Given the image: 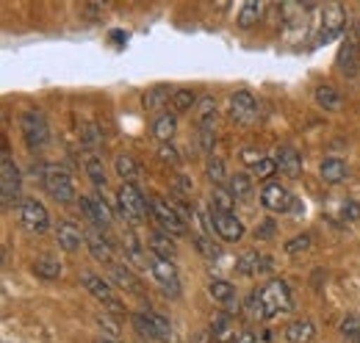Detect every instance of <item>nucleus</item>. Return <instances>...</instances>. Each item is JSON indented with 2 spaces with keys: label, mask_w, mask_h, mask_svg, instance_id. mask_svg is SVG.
<instances>
[{
  "label": "nucleus",
  "mask_w": 360,
  "mask_h": 343,
  "mask_svg": "<svg viewBox=\"0 0 360 343\" xmlns=\"http://www.w3.org/2000/svg\"><path fill=\"white\" fill-rule=\"evenodd\" d=\"M244 307L252 318H274L280 313L294 310V299H291V291L283 280H269L266 285H261L258 291H252L247 297Z\"/></svg>",
  "instance_id": "obj_1"
},
{
  "label": "nucleus",
  "mask_w": 360,
  "mask_h": 343,
  "mask_svg": "<svg viewBox=\"0 0 360 343\" xmlns=\"http://www.w3.org/2000/svg\"><path fill=\"white\" fill-rule=\"evenodd\" d=\"M147 211H150V202L144 200V194L131 183H122V188L117 191V216L125 224L136 227L147 219Z\"/></svg>",
  "instance_id": "obj_2"
},
{
  "label": "nucleus",
  "mask_w": 360,
  "mask_h": 343,
  "mask_svg": "<svg viewBox=\"0 0 360 343\" xmlns=\"http://www.w3.org/2000/svg\"><path fill=\"white\" fill-rule=\"evenodd\" d=\"M20 133H22V141L31 153L42 150L50 141V125H47L45 114L37 111V108H25L20 114Z\"/></svg>",
  "instance_id": "obj_3"
},
{
  "label": "nucleus",
  "mask_w": 360,
  "mask_h": 343,
  "mask_svg": "<svg viewBox=\"0 0 360 343\" xmlns=\"http://www.w3.org/2000/svg\"><path fill=\"white\" fill-rule=\"evenodd\" d=\"M42 186H45V191L56 202H72V200L78 197L70 172L64 169V167H58V164L42 167Z\"/></svg>",
  "instance_id": "obj_4"
},
{
  "label": "nucleus",
  "mask_w": 360,
  "mask_h": 343,
  "mask_svg": "<svg viewBox=\"0 0 360 343\" xmlns=\"http://www.w3.org/2000/svg\"><path fill=\"white\" fill-rule=\"evenodd\" d=\"M17 219L31 235H45L50 230V214L37 197H22L17 205Z\"/></svg>",
  "instance_id": "obj_5"
},
{
  "label": "nucleus",
  "mask_w": 360,
  "mask_h": 343,
  "mask_svg": "<svg viewBox=\"0 0 360 343\" xmlns=\"http://www.w3.org/2000/svg\"><path fill=\"white\" fill-rule=\"evenodd\" d=\"M81 285H84V288H86L91 297L100 302L108 313H114V316H122V313H125V307H122L120 297L111 291V285H108L103 277H97V274H91V271H84V274H81Z\"/></svg>",
  "instance_id": "obj_6"
},
{
  "label": "nucleus",
  "mask_w": 360,
  "mask_h": 343,
  "mask_svg": "<svg viewBox=\"0 0 360 343\" xmlns=\"http://www.w3.org/2000/svg\"><path fill=\"white\" fill-rule=\"evenodd\" d=\"M347 28V11L341 3H327L321 8V22H319V34H316V42H333L335 37H341V31Z\"/></svg>",
  "instance_id": "obj_7"
},
{
  "label": "nucleus",
  "mask_w": 360,
  "mask_h": 343,
  "mask_svg": "<svg viewBox=\"0 0 360 343\" xmlns=\"http://www.w3.org/2000/svg\"><path fill=\"white\" fill-rule=\"evenodd\" d=\"M150 214H153V219L164 227V233H169V235H186V233H188V219H183L178 208L169 205L167 200H158V197H155V200L150 202Z\"/></svg>",
  "instance_id": "obj_8"
},
{
  "label": "nucleus",
  "mask_w": 360,
  "mask_h": 343,
  "mask_svg": "<svg viewBox=\"0 0 360 343\" xmlns=\"http://www.w3.org/2000/svg\"><path fill=\"white\" fill-rule=\"evenodd\" d=\"M150 277L161 285L167 297H180V274L172 260L158 255H150Z\"/></svg>",
  "instance_id": "obj_9"
},
{
  "label": "nucleus",
  "mask_w": 360,
  "mask_h": 343,
  "mask_svg": "<svg viewBox=\"0 0 360 343\" xmlns=\"http://www.w3.org/2000/svg\"><path fill=\"white\" fill-rule=\"evenodd\" d=\"M20 180H22L20 167L3 150V155H0V200H3V205H11L14 202V197L20 194Z\"/></svg>",
  "instance_id": "obj_10"
},
{
  "label": "nucleus",
  "mask_w": 360,
  "mask_h": 343,
  "mask_svg": "<svg viewBox=\"0 0 360 343\" xmlns=\"http://www.w3.org/2000/svg\"><path fill=\"white\" fill-rule=\"evenodd\" d=\"M230 119L238 122V125H244V128L255 125V119H258V100L250 91H244V89L236 91L230 97Z\"/></svg>",
  "instance_id": "obj_11"
},
{
  "label": "nucleus",
  "mask_w": 360,
  "mask_h": 343,
  "mask_svg": "<svg viewBox=\"0 0 360 343\" xmlns=\"http://www.w3.org/2000/svg\"><path fill=\"white\" fill-rule=\"evenodd\" d=\"M258 197H261V205H264L269 214H288L291 205H294L291 191H288L285 186H280V183H266Z\"/></svg>",
  "instance_id": "obj_12"
},
{
  "label": "nucleus",
  "mask_w": 360,
  "mask_h": 343,
  "mask_svg": "<svg viewBox=\"0 0 360 343\" xmlns=\"http://www.w3.org/2000/svg\"><path fill=\"white\" fill-rule=\"evenodd\" d=\"M211 224H214V233L219 235V241H241L244 238V224L236 214H225V211H211Z\"/></svg>",
  "instance_id": "obj_13"
},
{
  "label": "nucleus",
  "mask_w": 360,
  "mask_h": 343,
  "mask_svg": "<svg viewBox=\"0 0 360 343\" xmlns=\"http://www.w3.org/2000/svg\"><path fill=\"white\" fill-rule=\"evenodd\" d=\"M78 205H81V214L89 219L94 227H108L111 224V208L103 197L97 194H81L78 197Z\"/></svg>",
  "instance_id": "obj_14"
},
{
  "label": "nucleus",
  "mask_w": 360,
  "mask_h": 343,
  "mask_svg": "<svg viewBox=\"0 0 360 343\" xmlns=\"http://www.w3.org/2000/svg\"><path fill=\"white\" fill-rule=\"evenodd\" d=\"M335 64H338V72L347 75V78H358L360 75V44L355 37H347V42H341Z\"/></svg>",
  "instance_id": "obj_15"
},
{
  "label": "nucleus",
  "mask_w": 360,
  "mask_h": 343,
  "mask_svg": "<svg viewBox=\"0 0 360 343\" xmlns=\"http://www.w3.org/2000/svg\"><path fill=\"white\" fill-rule=\"evenodd\" d=\"M56 241H58V247L64 250V252H78L84 244H86V233L75 224V221H70V219H61L58 221V227H56Z\"/></svg>",
  "instance_id": "obj_16"
},
{
  "label": "nucleus",
  "mask_w": 360,
  "mask_h": 343,
  "mask_svg": "<svg viewBox=\"0 0 360 343\" xmlns=\"http://www.w3.org/2000/svg\"><path fill=\"white\" fill-rule=\"evenodd\" d=\"M271 257L266 255H258L255 250L244 252V255L236 260V271L244 274V277H252V274H264V271H271Z\"/></svg>",
  "instance_id": "obj_17"
},
{
  "label": "nucleus",
  "mask_w": 360,
  "mask_h": 343,
  "mask_svg": "<svg viewBox=\"0 0 360 343\" xmlns=\"http://www.w3.org/2000/svg\"><path fill=\"white\" fill-rule=\"evenodd\" d=\"M274 161H277L280 174H285V177H300V174H302V158H300V153L291 150V147H280L277 155H274Z\"/></svg>",
  "instance_id": "obj_18"
},
{
  "label": "nucleus",
  "mask_w": 360,
  "mask_h": 343,
  "mask_svg": "<svg viewBox=\"0 0 360 343\" xmlns=\"http://www.w3.org/2000/svg\"><path fill=\"white\" fill-rule=\"evenodd\" d=\"M86 247H89V255L94 257L97 263L114 266V247H111V241H108L103 233H89V235H86Z\"/></svg>",
  "instance_id": "obj_19"
},
{
  "label": "nucleus",
  "mask_w": 360,
  "mask_h": 343,
  "mask_svg": "<svg viewBox=\"0 0 360 343\" xmlns=\"http://www.w3.org/2000/svg\"><path fill=\"white\" fill-rule=\"evenodd\" d=\"M208 294H211V299L214 302L225 304L230 313L238 310V307H233V304H236V285H233V283H227V280H222V277H214V280L208 283Z\"/></svg>",
  "instance_id": "obj_20"
},
{
  "label": "nucleus",
  "mask_w": 360,
  "mask_h": 343,
  "mask_svg": "<svg viewBox=\"0 0 360 343\" xmlns=\"http://www.w3.org/2000/svg\"><path fill=\"white\" fill-rule=\"evenodd\" d=\"M122 250H125V260L128 263H134L136 268H141V271H150V255L141 250V244H139V238H136L134 233H125Z\"/></svg>",
  "instance_id": "obj_21"
},
{
  "label": "nucleus",
  "mask_w": 360,
  "mask_h": 343,
  "mask_svg": "<svg viewBox=\"0 0 360 343\" xmlns=\"http://www.w3.org/2000/svg\"><path fill=\"white\" fill-rule=\"evenodd\" d=\"M316 338V324L311 318H297L285 327V341L288 343H311Z\"/></svg>",
  "instance_id": "obj_22"
},
{
  "label": "nucleus",
  "mask_w": 360,
  "mask_h": 343,
  "mask_svg": "<svg viewBox=\"0 0 360 343\" xmlns=\"http://www.w3.org/2000/svg\"><path fill=\"white\" fill-rule=\"evenodd\" d=\"M111 280H114L120 288L131 291V294H141V291H144V288H141V280L131 271V266H128V263H125V266L114 263V266H111Z\"/></svg>",
  "instance_id": "obj_23"
},
{
  "label": "nucleus",
  "mask_w": 360,
  "mask_h": 343,
  "mask_svg": "<svg viewBox=\"0 0 360 343\" xmlns=\"http://www.w3.org/2000/svg\"><path fill=\"white\" fill-rule=\"evenodd\" d=\"M319 174H321V180L324 183H330V186H338V183H344L347 180V164L341 161V158H324L321 161V167H319Z\"/></svg>",
  "instance_id": "obj_24"
},
{
  "label": "nucleus",
  "mask_w": 360,
  "mask_h": 343,
  "mask_svg": "<svg viewBox=\"0 0 360 343\" xmlns=\"http://www.w3.org/2000/svg\"><path fill=\"white\" fill-rule=\"evenodd\" d=\"M172 97H175V89H169V86H153L147 94H144V108L147 111H161V108H167V103H172Z\"/></svg>",
  "instance_id": "obj_25"
},
{
  "label": "nucleus",
  "mask_w": 360,
  "mask_h": 343,
  "mask_svg": "<svg viewBox=\"0 0 360 343\" xmlns=\"http://www.w3.org/2000/svg\"><path fill=\"white\" fill-rule=\"evenodd\" d=\"M227 191L233 194V200H241V202L252 200V180H250V174H244V172L230 174V180H227Z\"/></svg>",
  "instance_id": "obj_26"
},
{
  "label": "nucleus",
  "mask_w": 360,
  "mask_h": 343,
  "mask_svg": "<svg viewBox=\"0 0 360 343\" xmlns=\"http://www.w3.org/2000/svg\"><path fill=\"white\" fill-rule=\"evenodd\" d=\"M147 247H150V255L167 257V260H172V255H175V244H172V235H169V233H161V230L150 233V241H147Z\"/></svg>",
  "instance_id": "obj_27"
},
{
  "label": "nucleus",
  "mask_w": 360,
  "mask_h": 343,
  "mask_svg": "<svg viewBox=\"0 0 360 343\" xmlns=\"http://www.w3.org/2000/svg\"><path fill=\"white\" fill-rule=\"evenodd\" d=\"M175 130H178L175 114H158V117L153 119V136H155L161 144H169L172 136H175Z\"/></svg>",
  "instance_id": "obj_28"
},
{
  "label": "nucleus",
  "mask_w": 360,
  "mask_h": 343,
  "mask_svg": "<svg viewBox=\"0 0 360 343\" xmlns=\"http://www.w3.org/2000/svg\"><path fill=\"white\" fill-rule=\"evenodd\" d=\"M264 17V3H258V0H247V3H241V8H238V28H252L258 20Z\"/></svg>",
  "instance_id": "obj_29"
},
{
  "label": "nucleus",
  "mask_w": 360,
  "mask_h": 343,
  "mask_svg": "<svg viewBox=\"0 0 360 343\" xmlns=\"http://www.w3.org/2000/svg\"><path fill=\"white\" fill-rule=\"evenodd\" d=\"M31 271L39 277V280H47V283H53V280H58L61 277V263L56 260V257H37L34 260V266H31Z\"/></svg>",
  "instance_id": "obj_30"
},
{
  "label": "nucleus",
  "mask_w": 360,
  "mask_h": 343,
  "mask_svg": "<svg viewBox=\"0 0 360 343\" xmlns=\"http://www.w3.org/2000/svg\"><path fill=\"white\" fill-rule=\"evenodd\" d=\"M114 169L122 177V183H131V186H136V180H139V174H141V172H139V164H136L128 153H120V155H117Z\"/></svg>",
  "instance_id": "obj_31"
},
{
  "label": "nucleus",
  "mask_w": 360,
  "mask_h": 343,
  "mask_svg": "<svg viewBox=\"0 0 360 343\" xmlns=\"http://www.w3.org/2000/svg\"><path fill=\"white\" fill-rule=\"evenodd\" d=\"M84 169H86L89 180L97 186V188H105L108 177H105V167H103V158H100V155L89 153V155H86V161H84Z\"/></svg>",
  "instance_id": "obj_32"
},
{
  "label": "nucleus",
  "mask_w": 360,
  "mask_h": 343,
  "mask_svg": "<svg viewBox=\"0 0 360 343\" xmlns=\"http://www.w3.org/2000/svg\"><path fill=\"white\" fill-rule=\"evenodd\" d=\"M316 103L324 111H341V94L333 86H319L316 89Z\"/></svg>",
  "instance_id": "obj_33"
},
{
  "label": "nucleus",
  "mask_w": 360,
  "mask_h": 343,
  "mask_svg": "<svg viewBox=\"0 0 360 343\" xmlns=\"http://www.w3.org/2000/svg\"><path fill=\"white\" fill-rule=\"evenodd\" d=\"M205 174H208V180L217 183V186H222L225 180H230L225 169V161H222L219 155H208V161H205Z\"/></svg>",
  "instance_id": "obj_34"
},
{
  "label": "nucleus",
  "mask_w": 360,
  "mask_h": 343,
  "mask_svg": "<svg viewBox=\"0 0 360 343\" xmlns=\"http://www.w3.org/2000/svg\"><path fill=\"white\" fill-rule=\"evenodd\" d=\"M197 103H200V100H197V94H194L191 89H175V97H172V108H175V114L191 111Z\"/></svg>",
  "instance_id": "obj_35"
},
{
  "label": "nucleus",
  "mask_w": 360,
  "mask_h": 343,
  "mask_svg": "<svg viewBox=\"0 0 360 343\" xmlns=\"http://www.w3.org/2000/svg\"><path fill=\"white\" fill-rule=\"evenodd\" d=\"M197 122L200 125H214L217 122V103H214V97H200V103H197Z\"/></svg>",
  "instance_id": "obj_36"
},
{
  "label": "nucleus",
  "mask_w": 360,
  "mask_h": 343,
  "mask_svg": "<svg viewBox=\"0 0 360 343\" xmlns=\"http://www.w3.org/2000/svg\"><path fill=\"white\" fill-rule=\"evenodd\" d=\"M211 211L233 214V194H230L227 188H214V191H211Z\"/></svg>",
  "instance_id": "obj_37"
},
{
  "label": "nucleus",
  "mask_w": 360,
  "mask_h": 343,
  "mask_svg": "<svg viewBox=\"0 0 360 343\" xmlns=\"http://www.w3.org/2000/svg\"><path fill=\"white\" fill-rule=\"evenodd\" d=\"M191 241H194V247L208 257V260H219V257H222V250L214 244V238H211V235H194Z\"/></svg>",
  "instance_id": "obj_38"
},
{
  "label": "nucleus",
  "mask_w": 360,
  "mask_h": 343,
  "mask_svg": "<svg viewBox=\"0 0 360 343\" xmlns=\"http://www.w3.org/2000/svg\"><path fill=\"white\" fill-rule=\"evenodd\" d=\"M197 138H200V150L211 155L214 153V144H217V130H214V125H200Z\"/></svg>",
  "instance_id": "obj_39"
},
{
  "label": "nucleus",
  "mask_w": 360,
  "mask_h": 343,
  "mask_svg": "<svg viewBox=\"0 0 360 343\" xmlns=\"http://www.w3.org/2000/svg\"><path fill=\"white\" fill-rule=\"evenodd\" d=\"M341 335L349 341H360V316H347L341 321Z\"/></svg>",
  "instance_id": "obj_40"
},
{
  "label": "nucleus",
  "mask_w": 360,
  "mask_h": 343,
  "mask_svg": "<svg viewBox=\"0 0 360 343\" xmlns=\"http://www.w3.org/2000/svg\"><path fill=\"white\" fill-rule=\"evenodd\" d=\"M305 250H311V235H308V233L294 235L291 241H285V252H288V255H300V252H305Z\"/></svg>",
  "instance_id": "obj_41"
},
{
  "label": "nucleus",
  "mask_w": 360,
  "mask_h": 343,
  "mask_svg": "<svg viewBox=\"0 0 360 343\" xmlns=\"http://www.w3.org/2000/svg\"><path fill=\"white\" fill-rule=\"evenodd\" d=\"M274 172H277V161H274V158H264L258 167H252V174H255L258 180H269Z\"/></svg>",
  "instance_id": "obj_42"
},
{
  "label": "nucleus",
  "mask_w": 360,
  "mask_h": 343,
  "mask_svg": "<svg viewBox=\"0 0 360 343\" xmlns=\"http://www.w3.org/2000/svg\"><path fill=\"white\" fill-rule=\"evenodd\" d=\"M97 324L108 332V338H117V335H120V324H117V318H111L108 313H100V316H97Z\"/></svg>",
  "instance_id": "obj_43"
},
{
  "label": "nucleus",
  "mask_w": 360,
  "mask_h": 343,
  "mask_svg": "<svg viewBox=\"0 0 360 343\" xmlns=\"http://www.w3.org/2000/svg\"><path fill=\"white\" fill-rule=\"evenodd\" d=\"M158 158H161L164 164H172V167H178V164H180L178 150H175L172 144H161V147H158Z\"/></svg>",
  "instance_id": "obj_44"
},
{
  "label": "nucleus",
  "mask_w": 360,
  "mask_h": 343,
  "mask_svg": "<svg viewBox=\"0 0 360 343\" xmlns=\"http://www.w3.org/2000/svg\"><path fill=\"white\" fill-rule=\"evenodd\" d=\"M341 216H344V219H349V221H358V219H360V205L355 202V200H347V202L341 205Z\"/></svg>",
  "instance_id": "obj_45"
},
{
  "label": "nucleus",
  "mask_w": 360,
  "mask_h": 343,
  "mask_svg": "<svg viewBox=\"0 0 360 343\" xmlns=\"http://www.w3.org/2000/svg\"><path fill=\"white\" fill-rule=\"evenodd\" d=\"M241 158H244L250 167H258V164L264 161V155H261V153H255V150H244V153H241Z\"/></svg>",
  "instance_id": "obj_46"
},
{
  "label": "nucleus",
  "mask_w": 360,
  "mask_h": 343,
  "mask_svg": "<svg viewBox=\"0 0 360 343\" xmlns=\"http://www.w3.org/2000/svg\"><path fill=\"white\" fill-rule=\"evenodd\" d=\"M352 37H355V39H358V44H360V20H355V22H352Z\"/></svg>",
  "instance_id": "obj_47"
},
{
  "label": "nucleus",
  "mask_w": 360,
  "mask_h": 343,
  "mask_svg": "<svg viewBox=\"0 0 360 343\" xmlns=\"http://www.w3.org/2000/svg\"><path fill=\"white\" fill-rule=\"evenodd\" d=\"M94 343H117L114 338H94Z\"/></svg>",
  "instance_id": "obj_48"
}]
</instances>
